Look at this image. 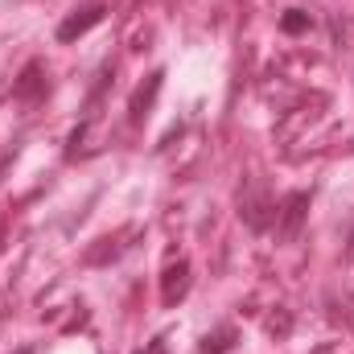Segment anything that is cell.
Segmentation results:
<instances>
[{
	"label": "cell",
	"instance_id": "obj_8",
	"mask_svg": "<svg viewBox=\"0 0 354 354\" xmlns=\"http://www.w3.org/2000/svg\"><path fill=\"white\" fill-rule=\"evenodd\" d=\"M17 354H29V351H17Z\"/></svg>",
	"mask_w": 354,
	"mask_h": 354
},
{
	"label": "cell",
	"instance_id": "obj_4",
	"mask_svg": "<svg viewBox=\"0 0 354 354\" xmlns=\"http://www.w3.org/2000/svg\"><path fill=\"white\" fill-rule=\"evenodd\" d=\"M185 288H189V264L177 260V264H169L165 276H161V297H165V305H177V301L185 297Z\"/></svg>",
	"mask_w": 354,
	"mask_h": 354
},
{
	"label": "cell",
	"instance_id": "obj_3",
	"mask_svg": "<svg viewBox=\"0 0 354 354\" xmlns=\"http://www.w3.org/2000/svg\"><path fill=\"white\" fill-rule=\"evenodd\" d=\"M161 87H165V71H153L149 83H140V87L132 91V99H128V115H132V124H140V120L149 115V107H153V99L161 95Z\"/></svg>",
	"mask_w": 354,
	"mask_h": 354
},
{
	"label": "cell",
	"instance_id": "obj_6",
	"mask_svg": "<svg viewBox=\"0 0 354 354\" xmlns=\"http://www.w3.org/2000/svg\"><path fill=\"white\" fill-rule=\"evenodd\" d=\"M309 29H313V17H309L305 8H288V12L280 17V33H292V37H297V33H309Z\"/></svg>",
	"mask_w": 354,
	"mask_h": 354
},
{
	"label": "cell",
	"instance_id": "obj_7",
	"mask_svg": "<svg viewBox=\"0 0 354 354\" xmlns=\"http://www.w3.org/2000/svg\"><path fill=\"white\" fill-rule=\"evenodd\" d=\"M227 351H231V330H218V334L202 338V354H227Z\"/></svg>",
	"mask_w": 354,
	"mask_h": 354
},
{
	"label": "cell",
	"instance_id": "obj_5",
	"mask_svg": "<svg viewBox=\"0 0 354 354\" xmlns=\"http://www.w3.org/2000/svg\"><path fill=\"white\" fill-rule=\"evenodd\" d=\"M12 95L17 99H41L46 95V71H41V62H29L21 71V79L12 83Z\"/></svg>",
	"mask_w": 354,
	"mask_h": 354
},
{
	"label": "cell",
	"instance_id": "obj_1",
	"mask_svg": "<svg viewBox=\"0 0 354 354\" xmlns=\"http://www.w3.org/2000/svg\"><path fill=\"white\" fill-rule=\"evenodd\" d=\"M305 214H309V194H288V198H284V206L276 210V239L292 243V239L301 235Z\"/></svg>",
	"mask_w": 354,
	"mask_h": 354
},
{
	"label": "cell",
	"instance_id": "obj_2",
	"mask_svg": "<svg viewBox=\"0 0 354 354\" xmlns=\"http://www.w3.org/2000/svg\"><path fill=\"white\" fill-rule=\"evenodd\" d=\"M103 12H107L103 4H87V8H75V12H71V17H66L62 25H58V41H62V46L79 41L83 33H91V29H95V25L103 21Z\"/></svg>",
	"mask_w": 354,
	"mask_h": 354
}]
</instances>
